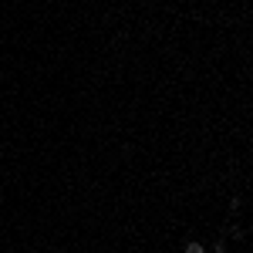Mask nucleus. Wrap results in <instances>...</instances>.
<instances>
[{
  "label": "nucleus",
  "instance_id": "f03ea898",
  "mask_svg": "<svg viewBox=\"0 0 253 253\" xmlns=\"http://www.w3.org/2000/svg\"><path fill=\"white\" fill-rule=\"evenodd\" d=\"M243 233H247L243 226H230V236H233V240H243Z\"/></svg>",
  "mask_w": 253,
  "mask_h": 253
},
{
  "label": "nucleus",
  "instance_id": "f257e3e1",
  "mask_svg": "<svg viewBox=\"0 0 253 253\" xmlns=\"http://www.w3.org/2000/svg\"><path fill=\"white\" fill-rule=\"evenodd\" d=\"M183 253H206V247H202V243H196V240H189V243H186V250Z\"/></svg>",
  "mask_w": 253,
  "mask_h": 253
},
{
  "label": "nucleus",
  "instance_id": "7ed1b4c3",
  "mask_svg": "<svg viewBox=\"0 0 253 253\" xmlns=\"http://www.w3.org/2000/svg\"><path fill=\"white\" fill-rule=\"evenodd\" d=\"M213 250H216V253H226V240H216V243H213Z\"/></svg>",
  "mask_w": 253,
  "mask_h": 253
}]
</instances>
